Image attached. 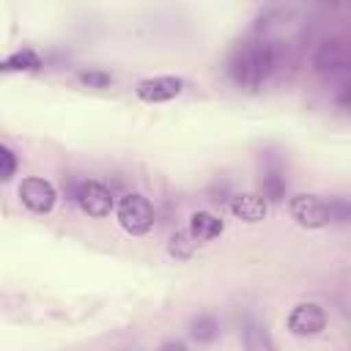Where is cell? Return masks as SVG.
Returning <instances> with one entry per match:
<instances>
[{
	"label": "cell",
	"instance_id": "1",
	"mask_svg": "<svg viewBox=\"0 0 351 351\" xmlns=\"http://www.w3.org/2000/svg\"><path fill=\"white\" fill-rule=\"evenodd\" d=\"M274 66H277L274 47L269 41H250V44L239 47L236 55L230 58V77L239 85L255 90L271 77Z\"/></svg>",
	"mask_w": 351,
	"mask_h": 351
},
{
	"label": "cell",
	"instance_id": "2",
	"mask_svg": "<svg viewBox=\"0 0 351 351\" xmlns=\"http://www.w3.org/2000/svg\"><path fill=\"white\" fill-rule=\"evenodd\" d=\"M118 222L126 233L143 236L154 225V206L148 203V197H143L137 192H129L118 200Z\"/></svg>",
	"mask_w": 351,
	"mask_h": 351
},
{
	"label": "cell",
	"instance_id": "3",
	"mask_svg": "<svg viewBox=\"0 0 351 351\" xmlns=\"http://www.w3.org/2000/svg\"><path fill=\"white\" fill-rule=\"evenodd\" d=\"M288 208H291V217L302 228H326L332 222L329 203L315 197V195H293Z\"/></svg>",
	"mask_w": 351,
	"mask_h": 351
},
{
	"label": "cell",
	"instance_id": "4",
	"mask_svg": "<svg viewBox=\"0 0 351 351\" xmlns=\"http://www.w3.org/2000/svg\"><path fill=\"white\" fill-rule=\"evenodd\" d=\"M74 200L88 217H107L112 208V195L99 181H80L74 189Z\"/></svg>",
	"mask_w": 351,
	"mask_h": 351
},
{
	"label": "cell",
	"instance_id": "5",
	"mask_svg": "<svg viewBox=\"0 0 351 351\" xmlns=\"http://www.w3.org/2000/svg\"><path fill=\"white\" fill-rule=\"evenodd\" d=\"M324 326H326V313H324V307L315 304V302H302V304H296V307L291 310V315H288V329H291V335H296V337L318 335Z\"/></svg>",
	"mask_w": 351,
	"mask_h": 351
},
{
	"label": "cell",
	"instance_id": "6",
	"mask_svg": "<svg viewBox=\"0 0 351 351\" xmlns=\"http://www.w3.org/2000/svg\"><path fill=\"white\" fill-rule=\"evenodd\" d=\"M19 197H22V203H25L30 211L47 214V211H52V206H55V200H58V192H55V186H52L49 181H44V178H25V181L19 184Z\"/></svg>",
	"mask_w": 351,
	"mask_h": 351
},
{
	"label": "cell",
	"instance_id": "7",
	"mask_svg": "<svg viewBox=\"0 0 351 351\" xmlns=\"http://www.w3.org/2000/svg\"><path fill=\"white\" fill-rule=\"evenodd\" d=\"M137 96L143 101H151V104H159V101H170L176 99L181 90H184V82L178 77H148L143 82H137Z\"/></svg>",
	"mask_w": 351,
	"mask_h": 351
},
{
	"label": "cell",
	"instance_id": "8",
	"mask_svg": "<svg viewBox=\"0 0 351 351\" xmlns=\"http://www.w3.org/2000/svg\"><path fill=\"white\" fill-rule=\"evenodd\" d=\"M343 66H346V47H343L337 38L321 41L318 49H315V58H313V69H315L318 74L329 77V74L340 71Z\"/></svg>",
	"mask_w": 351,
	"mask_h": 351
},
{
	"label": "cell",
	"instance_id": "9",
	"mask_svg": "<svg viewBox=\"0 0 351 351\" xmlns=\"http://www.w3.org/2000/svg\"><path fill=\"white\" fill-rule=\"evenodd\" d=\"M230 211H233L241 222H261V219L266 217L269 206H266V197L247 192V195H236V197L230 200Z\"/></svg>",
	"mask_w": 351,
	"mask_h": 351
},
{
	"label": "cell",
	"instance_id": "10",
	"mask_svg": "<svg viewBox=\"0 0 351 351\" xmlns=\"http://www.w3.org/2000/svg\"><path fill=\"white\" fill-rule=\"evenodd\" d=\"M225 230V222L211 214V211H195L189 217V233L197 239V241H208V239H217L219 233Z\"/></svg>",
	"mask_w": 351,
	"mask_h": 351
},
{
	"label": "cell",
	"instance_id": "11",
	"mask_svg": "<svg viewBox=\"0 0 351 351\" xmlns=\"http://www.w3.org/2000/svg\"><path fill=\"white\" fill-rule=\"evenodd\" d=\"M241 337H244V351H277L269 329L258 321H247Z\"/></svg>",
	"mask_w": 351,
	"mask_h": 351
},
{
	"label": "cell",
	"instance_id": "12",
	"mask_svg": "<svg viewBox=\"0 0 351 351\" xmlns=\"http://www.w3.org/2000/svg\"><path fill=\"white\" fill-rule=\"evenodd\" d=\"M195 250H197V239H195L189 230H178V233L170 236L167 252H170L173 258H178V261H189V258L195 255Z\"/></svg>",
	"mask_w": 351,
	"mask_h": 351
},
{
	"label": "cell",
	"instance_id": "13",
	"mask_svg": "<svg viewBox=\"0 0 351 351\" xmlns=\"http://www.w3.org/2000/svg\"><path fill=\"white\" fill-rule=\"evenodd\" d=\"M38 66H41V60L33 49H19L11 58L0 60V71H30V69H38Z\"/></svg>",
	"mask_w": 351,
	"mask_h": 351
},
{
	"label": "cell",
	"instance_id": "14",
	"mask_svg": "<svg viewBox=\"0 0 351 351\" xmlns=\"http://www.w3.org/2000/svg\"><path fill=\"white\" fill-rule=\"evenodd\" d=\"M217 335H219V324H217L214 315L203 313V315H197V318L192 321V337H195L197 343H211Z\"/></svg>",
	"mask_w": 351,
	"mask_h": 351
},
{
	"label": "cell",
	"instance_id": "15",
	"mask_svg": "<svg viewBox=\"0 0 351 351\" xmlns=\"http://www.w3.org/2000/svg\"><path fill=\"white\" fill-rule=\"evenodd\" d=\"M263 189H266V197L280 200V197H282V192H285V181H282V176H280L277 170L266 173V176H263Z\"/></svg>",
	"mask_w": 351,
	"mask_h": 351
},
{
	"label": "cell",
	"instance_id": "16",
	"mask_svg": "<svg viewBox=\"0 0 351 351\" xmlns=\"http://www.w3.org/2000/svg\"><path fill=\"white\" fill-rule=\"evenodd\" d=\"M16 173V156L8 145L0 143V181H8Z\"/></svg>",
	"mask_w": 351,
	"mask_h": 351
},
{
	"label": "cell",
	"instance_id": "17",
	"mask_svg": "<svg viewBox=\"0 0 351 351\" xmlns=\"http://www.w3.org/2000/svg\"><path fill=\"white\" fill-rule=\"evenodd\" d=\"M80 80L85 82V85H96V88H104V85H110L112 80H110V74H101V71H82L80 74Z\"/></svg>",
	"mask_w": 351,
	"mask_h": 351
},
{
	"label": "cell",
	"instance_id": "18",
	"mask_svg": "<svg viewBox=\"0 0 351 351\" xmlns=\"http://www.w3.org/2000/svg\"><path fill=\"white\" fill-rule=\"evenodd\" d=\"M159 351H186V346H184L181 340H167V343H165Z\"/></svg>",
	"mask_w": 351,
	"mask_h": 351
}]
</instances>
